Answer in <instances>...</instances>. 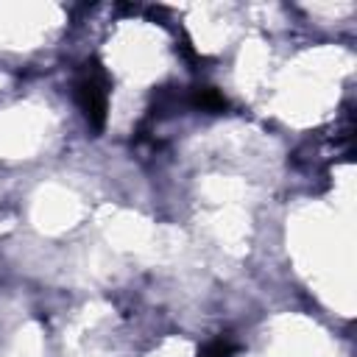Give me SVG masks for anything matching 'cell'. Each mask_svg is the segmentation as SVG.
Wrapping results in <instances>:
<instances>
[{
	"label": "cell",
	"instance_id": "1",
	"mask_svg": "<svg viewBox=\"0 0 357 357\" xmlns=\"http://www.w3.org/2000/svg\"><path fill=\"white\" fill-rule=\"evenodd\" d=\"M75 103L89 123V128L100 131L106 126V112H109V89H106V75L98 61H86L73 84Z\"/></svg>",
	"mask_w": 357,
	"mask_h": 357
},
{
	"label": "cell",
	"instance_id": "2",
	"mask_svg": "<svg viewBox=\"0 0 357 357\" xmlns=\"http://www.w3.org/2000/svg\"><path fill=\"white\" fill-rule=\"evenodd\" d=\"M192 100H195V106H201V109H206V112H220V109H226L223 95H220L218 89H212V86H198Z\"/></svg>",
	"mask_w": 357,
	"mask_h": 357
},
{
	"label": "cell",
	"instance_id": "3",
	"mask_svg": "<svg viewBox=\"0 0 357 357\" xmlns=\"http://www.w3.org/2000/svg\"><path fill=\"white\" fill-rule=\"evenodd\" d=\"M237 351V346H234V340H229V337H215V340H209V343H204L201 349H198V354L195 357H231Z\"/></svg>",
	"mask_w": 357,
	"mask_h": 357
}]
</instances>
